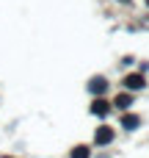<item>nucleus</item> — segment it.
<instances>
[{
  "instance_id": "423d86ee",
  "label": "nucleus",
  "mask_w": 149,
  "mask_h": 158,
  "mask_svg": "<svg viewBox=\"0 0 149 158\" xmlns=\"http://www.w3.org/2000/svg\"><path fill=\"white\" fill-rule=\"evenodd\" d=\"M116 106H122V108H124V106H130V97H127V94H122V97L116 100Z\"/></svg>"
},
{
  "instance_id": "f257e3e1",
  "label": "nucleus",
  "mask_w": 149,
  "mask_h": 158,
  "mask_svg": "<svg viewBox=\"0 0 149 158\" xmlns=\"http://www.w3.org/2000/svg\"><path fill=\"white\" fill-rule=\"evenodd\" d=\"M113 142V131L111 128H100L97 131V144H111Z\"/></svg>"
},
{
  "instance_id": "7ed1b4c3",
  "label": "nucleus",
  "mask_w": 149,
  "mask_h": 158,
  "mask_svg": "<svg viewBox=\"0 0 149 158\" xmlns=\"http://www.w3.org/2000/svg\"><path fill=\"white\" fill-rule=\"evenodd\" d=\"M124 128H138V119L135 117H124Z\"/></svg>"
},
{
  "instance_id": "39448f33",
  "label": "nucleus",
  "mask_w": 149,
  "mask_h": 158,
  "mask_svg": "<svg viewBox=\"0 0 149 158\" xmlns=\"http://www.w3.org/2000/svg\"><path fill=\"white\" fill-rule=\"evenodd\" d=\"M102 89H105V81H94L91 83V92H102Z\"/></svg>"
},
{
  "instance_id": "f03ea898",
  "label": "nucleus",
  "mask_w": 149,
  "mask_h": 158,
  "mask_svg": "<svg viewBox=\"0 0 149 158\" xmlns=\"http://www.w3.org/2000/svg\"><path fill=\"white\" fill-rule=\"evenodd\" d=\"M127 86H130V89H141V86H144V78H138V75H130V78H127Z\"/></svg>"
},
{
  "instance_id": "0eeeda50",
  "label": "nucleus",
  "mask_w": 149,
  "mask_h": 158,
  "mask_svg": "<svg viewBox=\"0 0 149 158\" xmlns=\"http://www.w3.org/2000/svg\"><path fill=\"white\" fill-rule=\"evenodd\" d=\"M94 111H97V114H102V111H105V103H102V100H100V103H94Z\"/></svg>"
},
{
  "instance_id": "20e7f679",
  "label": "nucleus",
  "mask_w": 149,
  "mask_h": 158,
  "mask_svg": "<svg viewBox=\"0 0 149 158\" xmlns=\"http://www.w3.org/2000/svg\"><path fill=\"white\" fill-rule=\"evenodd\" d=\"M86 156H88V150H86V147H77V150L72 153V158H86Z\"/></svg>"
}]
</instances>
